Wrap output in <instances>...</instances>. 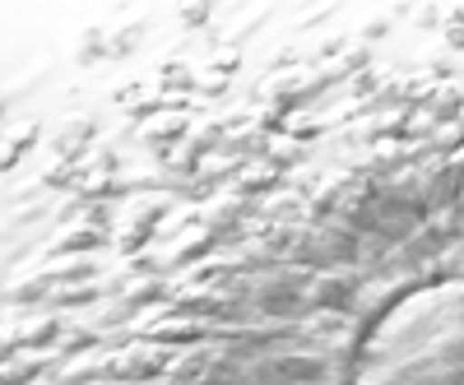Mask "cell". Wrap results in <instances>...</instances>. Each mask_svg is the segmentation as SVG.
<instances>
[{"mask_svg": "<svg viewBox=\"0 0 464 385\" xmlns=\"http://www.w3.org/2000/svg\"><path fill=\"white\" fill-rule=\"evenodd\" d=\"M56 334H61L56 316H43L37 325H28V330L19 334V349H47V343H56Z\"/></svg>", "mask_w": 464, "mask_h": 385, "instance_id": "d6986e66", "label": "cell"}, {"mask_svg": "<svg viewBox=\"0 0 464 385\" xmlns=\"http://www.w3.org/2000/svg\"><path fill=\"white\" fill-rule=\"evenodd\" d=\"M98 293H102V288H93V284H70V288H56L52 302H56V306H89Z\"/></svg>", "mask_w": 464, "mask_h": 385, "instance_id": "83f0119b", "label": "cell"}, {"mask_svg": "<svg viewBox=\"0 0 464 385\" xmlns=\"http://www.w3.org/2000/svg\"><path fill=\"white\" fill-rule=\"evenodd\" d=\"M121 321H130V306H116V312H107L98 325H121Z\"/></svg>", "mask_w": 464, "mask_h": 385, "instance_id": "7dc6e473", "label": "cell"}, {"mask_svg": "<svg viewBox=\"0 0 464 385\" xmlns=\"http://www.w3.org/2000/svg\"><path fill=\"white\" fill-rule=\"evenodd\" d=\"M256 130H265V135H275V130H284V111H279V107H265L260 117H256Z\"/></svg>", "mask_w": 464, "mask_h": 385, "instance_id": "f35d334b", "label": "cell"}, {"mask_svg": "<svg viewBox=\"0 0 464 385\" xmlns=\"http://www.w3.org/2000/svg\"><path fill=\"white\" fill-rule=\"evenodd\" d=\"M93 140V117H70L61 130H56V153L65 159H80V149Z\"/></svg>", "mask_w": 464, "mask_h": 385, "instance_id": "8fae6325", "label": "cell"}, {"mask_svg": "<svg viewBox=\"0 0 464 385\" xmlns=\"http://www.w3.org/2000/svg\"><path fill=\"white\" fill-rule=\"evenodd\" d=\"M437 84H432V74H418V80H409L404 89H395V98H404V102H418V98H428Z\"/></svg>", "mask_w": 464, "mask_h": 385, "instance_id": "d590c367", "label": "cell"}, {"mask_svg": "<svg viewBox=\"0 0 464 385\" xmlns=\"http://www.w3.org/2000/svg\"><path fill=\"white\" fill-rule=\"evenodd\" d=\"M321 246L330 260H353L358 255V233L348 223H325L321 227Z\"/></svg>", "mask_w": 464, "mask_h": 385, "instance_id": "30bf717a", "label": "cell"}, {"mask_svg": "<svg viewBox=\"0 0 464 385\" xmlns=\"http://www.w3.org/2000/svg\"><path fill=\"white\" fill-rule=\"evenodd\" d=\"M84 172H89V163H80V159H65V163H56V168L43 177V186H74Z\"/></svg>", "mask_w": 464, "mask_h": 385, "instance_id": "484cf974", "label": "cell"}, {"mask_svg": "<svg viewBox=\"0 0 464 385\" xmlns=\"http://www.w3.org/2000/svg\"><path fill=\"white\" fill-rule=\"evenodd\" d=\"M52 284H56V269H47V274H33V279H24L19 288H10V302H37V297H47Z\"/></svg>", "mask_w": 464, "mask_h": 385, "instance_id": "44dd1931", "label": "cell"}, {"mask_svg": "<svg viewBox=\"0 0 464 385\" xmlns=\"http://www.w3.org/2000/svg\"><path fill=\"white\" fill-rule=\"evenodd\" d=\"M181 135H186V117H153V121L140 130V140H144L153 153H159V159L168 153V144H177Z\"/></svg>", "mask_w": 464, "mask_h": 385, "instance_id": "9c48e42d", "label": "cell"}, {"mask_svg": "<svg viewBox=\"0 0 464 385\" xmlns=\"http://www.w3.org/2000/svg\"><path fill=\"white\" fill-rule=\"evenodd\" d=\"M140 37H144V28H140V24H130V28L116 33L107 47H111V56H126V52H135V47H140Z\"/></svg>", "mask_w": 464, "mask_h": 385, "instance_id": "e575fe53", "label": "cell"}, {"mask_svg": "<svg viewBox=\"0 0 464 385\" xmlns=\"http://www.w3.org/2000/svg\"><path fill=\"white\" fill-rule=\"evenodd\" d=\"M288 130H293L297 140H306V135H312V130H321V121H312V117H297V121H293Z\"/></svg>", "mask_w": 464, "mask_h": 385, "instance_id": "bcb514c9", "label": "cell"}, {"mask_svg": "<svg viewBox=\"0 0 464 385\" xmlns=\"http://www.w3.org/2000/svg\"><path fill=\"white\" fill-rule=\"evenodd\" d=\"M459 233H464V227H459V209H441V214H432L428 223H422L413 237H418L422 246L432 251V246H446V242H455Z\"/></svg>", "mask_w": 464, "mask_h": 385, "instance_id": "ba28073f", "label": "cell"}, {"mask_svg": "<svg viewBox=\"0 0 464 385\" xmlns=\"http://www.w3.org/2000/svg\"><path fill=\"white\" fill-rule=\"evenodd\" d=\"M163 297H168V284H163V279H140V284L126 288V306H130V312H140V306H153V302H163Z\"/></svg>", "mask_w": 464, "mask_h": 385, "instance_id": "e0dca14e", "label": "cell"}, {"mask_svg": "<svg viewBox=\"0 0 464 385\" xmlns=\"http://www.w3.org/2000/svg\"><path fill=\"white\" fill-rule=\"evenodd\" d=\"M232 70H237V52H227V47H223V52L214 56V74H232Z\"/></svg>", "mask_w": 464, "mask_h": 385, "instance_id": "ee69618b", "label": "cell"}, {"mask_svg": "<svg viewBox=\"0 0 464 385\" xmlns=\"http://www.w3.org/2000/svg\"><path fill=\"white\" fill-rule=\"evenodd\" d=\"M89 274H93V260H89V255H74V260L56 265V284H61V288H70V284H84Z\"/></svg>", "mask_w": 464, "mask_h": 385, "instance_id": "cb8c5ba5", "label": "cell"}, {"mask_svg": "<svg viewBox=\"0 0 464 385\" xmlns=\"http://www.w3.org/2000/svg\"><path fill=\"white\" fill-rule=\"evenodd\" d=\"M47 362H52V353H43V358H10L5 362V385H28Z\"/></svg>", "mask_w": 464, "mask_h": 385, "instance_id": "ac0fdd59", "label": "cell"}, {"mask_svg": "<svg viewBox=\"0 0 464 385\" xmlns=\"http://www.w3.org/2000/svg\"><path fill=\"white\" fill-rule=\"evenodd\" d=\"M218 246V237L214 233H205V227H190V233H186V242L172 251V265H190V260H205L209 251Z\"/></svg>", "mask_w": 464, "mask_h": 385, "instance_id": "9a60e30c", "label": "cell"}, {"mask_svg": "<svg viewBox=\"0 0 464 385\" xmlns=\"http://www.w3.org/2000/svg\"><path fill=\"white\" fill-rule=\"evenodd\" d=\"M232 172H237V159H214L209 168H200V177H209V181H223Z\"/></svg>", "mask_w": 464, "mask_h": 385, "instance_id": "ab89813d", "label": "cell"}, {"mask_svg": "<svg viewBox=\"0 0 464 385\" xmlns=\"http://www.w3.org/2000/svg\"><path fill=\"white\" fill-rule=\"evenodd\" d=\"M302 140H275V144H269V163H275V168H293V163H302Z\"/></svg>", "mask_w": 464, "mask_h": 385, "instance_id": "f1b7e54d", "label": "cell"}, {"mask_svg": "<svg viewBox=\"0 0 464 385\" xmlns=\"http://www.w3.org/2000/svg\"><path fill=\"white\" fill-rule=\"evenodd\" d=\"M432 144H437L441 153L464 149V121H441V130H432Z\"/></svg>", "mask_w": 464, "mask_h": 385, "instance_id": "d6a6232c", "label": "cell"}, {"mask_svg": "<svg viewBox=\"0 0 464 385\" xmlns=\"http://www.w3.org/2000/svg\"><path fill=\"white\" fill-rule=\"evenodd\" d=\"M288 385H297V380H288Z\"/></svg>", "mask_w": 464, "mask_h": 385, "instance_id": "c3c4849f", "label": "cell"}, {"mask_svg": "<svg viewBox=\"0 0 464 385\" xmlns=\"http://www.w3.org/2000/svg\"><path fill=\"white\" fill-rule=\"evenodd\" d=\"M159 80H163V89H168V84H172V89H186V84H190V70H186L181 61H172V65H163Z\"/></svg>", "mask_w": 464, "mask_h": 385, "instance_id": "74e56055", "label": "cell"}, {"mask_svg": "<svg viewBox=\"0 0 464 385\" xmlns=\"http://www.w3.org/2000/svg\"><path fill=\"white\" fill-rule=\"evenodd\" d=\"M275 367H279L284 380H297V385H316V380L325 376V358H321V353H302V349L279 353Z\"/></svg>", "mask_w": 464, "mask_h": 385, "instance_id": "52a82bcc", "label": "cell"}, {"mask_svg": "<svg viewBox=\"0 0 464 385\" xmlns=\"http://www.w3.org/2000/svg\"><path fill=\"white\" fill-rule=\"evenodd\" d=\"M227 89V74H205V80H200V93H209V98H218Z\"/></svg>", "mask_w": 464, "mask_h": 385, "instance_id": "7bdbcfd3", "label": "cell"}, {"mask_svg": "<svg viewBox=\"0 0 464 385\" xmlns=\"http://www.w3.org/2000/svg\"><path fill=\"white\" fill-rule=\"evenodd\" d=\"M107 371V362H98L93 353L89 358H80V362H70L65 371H61V385H89L93 376H102Z\"/></svg>", "mask_w": 464, "mask_h": 385, "instance_id": "ffe728a7", "label": "cell"}, {"mask_svg": "<svg viewBox=\"0 0 464 385\" xmlns=\"http://www.w3.org/2000/svg\"><path fill=\"white\" fill-rule=\"evenodd\" d=\"M302 288H306V274H302L297 265L269 269L265 279L251 284V306H256V312H293L297 297H302Z\"/></svg>", "mask_w": 464, "mask_h": 385, "instance_id": "6da1fadb", "label": "cell"}, {"mask_svg": "<svg viewBox=\"0 0 464 385\" xmlns=\"http://www.w3.org/2000/svg\"><path fill=\"white\" fill-rule=\"evenodd\" d=\"M126 260H130V265H126L130 274H149V269L159 265V260H153V255H144V251H140V255H126Z\"/></svg>", "mask_w": 464, "mask_h": 385, "instance_id": "f6af8a7d", "label": "cell"}, {"mask_svg": "<svg viewBox=\"0 0 464 385\" xmlns=\"http://www.w3.org/2000/svg\"><path fill=\"white\" fill-rule=\"evenodd\" d=\"M232 153H269V135L265 130H242L232 140Z\"/></svg>", "mask_w": 464, "mask_h": 385, "instance_id": "836d02e7", "label": "cell"}, {"mask_svg": "<svg viewBox=\"0 0 464 385\" xmlns=\"http://www.w3.org/2000/svg\"><path fill=\"white\" fill-rule=\"evenodd\" d=\"M218 334L232 343V349H269L288 334H302V325H284V321H265V325H218Z\"/></svg>", "mask_w": 464, "mask_h": 385, "instance_id": "5b68a950", "label": "cell"}, {"mask_svg": "<svg viewBox=\"0 0 464 385\" xmlns=\"http://www.w3.org/2000/svg\"><path fill=\"white\" fill-rule=\"evenodd\" d=\"M209 349H190L186 358H172V367H168V380H177V385H196L205 371H209Z\"/></svg>", "mask_w": 464, "mask_h": 385, "instance_id": "4fadbf2b", "label": "cell"}, {"mask_svg": "<svg viewBox=\"0 0 464 385\" xmlns=\"http://www.w3.org/2000/svg\"><path fill=\"white\" fill-rule=\"evenodd\" d=\"M93 349H98V330L80 325V330H65V339H61L56 353H93Z\"/></svg>", "mask_w": 464, "mask_h": 385, "instance_id": "d4e9b609", "label": "cell"}, {"mask_svg": "<svg viewBox=\"0 0 464 385\" xmlns=\"http://www.w3.org/2000/svg\"><path fill=\"white\" fill-rule=\"evenodd\" d=\"M37 140V121H19L14 130H10V140H5V168H14V159Z\"/></svg>", "mask_w": 464, "mask_h": 385, "instance_id": "7402d4cb", "label": "cell"}, {"mask_svg": "<svg viewBox=\"0 0 464 385\" xmlns=\"http://www.w3.org/2000/svg\"><path fill=\"white\" fill-rule=\"evenodd\" d=\"M260 209H265V218H269V223H279V227L302 218V205H297V196H284V200H265Z\"/></svg>", "mask_w": 464, "mask_h": 385, "instance_id": "603a6c76", "label": "cell"}, {"mask_svg": "<svg viewBox=\"0 0 464 385\" xmlns=\"http://www.w3.org/2000/svg\"><path fill=\"white\" fill-rule=\"evenodd\" d=\"M153 339L159 343H200L205 325H196V321H159L153 325Z\"/></svg>", "mask_w": 464, "mask_h": 385, "instance_id": "2e32d148", "label": "cell"}, {"mask_svg": "<svg viewBox=\"0 0 464 385\" xmlns=\"http://www.w3.org/2000/svg\"><path fill=\"white\" fill-rule=\"evenodd\" d=\"M149 233H153V227H135V223H126L121 233H116V251H121V255H140L144 242H149Z\"/></svg>", "mask_w": 464, "mask_h": 385, "instance_id": "f546056e", "label": "cell"}, {"mask_svg": "<svg viewBox=\"0 0 464 385\" xmlns=\"http://www.w3.org/2000/svg\"><path fill=\"white\" fill-rule=\"evenodd\" d=\"M168 367H172V358L159 343H130L126 353L107 358V376H116V380H144V376H159Z\"/></svg>", "mask_w": 464, "mask_h": 385, "instance_id": "7a4b0ae2", "label": "cell"}, {"mask_svg": "<svg viewBox=\"0 0 464 385\" xmlns=\"http://www.w3.org/2000/svg\"><path fill=\"white\" fill-rule=\"evenodd\" d=\"M209 14H214L209 5H186V10H181V24H190V28H200V24H209Z\"/></svg>", "mask_w": 464, "mask_h": 385, "instance_id": "60d3db41", "label": "cell"}, {"mask_svg": "<svg viewBox=\"0 0 464 385\" xmlns=\"http://www.w3.org/2000/svg\"><path fill=\"white\" fill-rule=\"evenodd\" d=\"M98 246H107V233H102V227H93V223H84V227H74L70 237L56 242V255H89Z\"/></svg>", "mask_w": 464, "mask_h": 385, "instance_id": "5bb4252c", "label": "cell"}, {"mask_svg": "<svg viewBox=\"0 0 464 385\" xmlns=\"http://www.w3.org/2000/svg\"><path fill=\"white\" fill-rule=\"evenodd\" d=\"M242 214H246V196H223L200 209V223L218 242H232V237H242Z\"/></svg>", "mask_w": 464, "mask_h": 385, "instance_id": "277c9868", "label": "cell"}, {"mask_svg": "<svg viewBox=\"0 0 464 385\" xmlns=\"http://www.w3.org/2000/svg\"><path fill=\"white\" fill-rule=\"evenodd\" d=\"M343 325H348L343 312H316V316L302 321V334H334V330H343Z\"/></svg>", "mask_w": 464, "mask_h": 385, "instance_id": "4dcf8cb0", "label": "cell"}, {"mask_svg": "<svg viewBox=\"0 0 464 385\" xmlns=\"http://www.w3.org/2000/svg\"><path fill=\"white\" fill-rule=\"evenodd\" d=\"M159 218H168V200H135L130 205V223L135 227H153Z\"/></svg>", "mask_w": 464, "mask_h": 385, "instance_id": "4316f807", "label": "cell"}, {"mask_svg": "<svg viewBox=\"0 0 464 385\" xmlns=\"http://www.w3.org/2000/svg\"><path fill=\"white\" fill-rule=\"evenodd\" d=\"M284 260L297 265V269L330 265V255H325V246H321V233H316V227H293V233H288V246H284Z\"/></svg>", "mask_w": 464, "mask_h": 385, "instance_id": "8992f818", "label": "cell"}, {"mask_svg": "<svg viewBox=\"0 0 464 385\" xmlns=\"http://www.w3.org/2000/svg\"><path fill=\"white\" fill-rule=\"evenodd\" d=\"M74 56H80V61H98V56H111V47L102 43V33H84V43H80Z\"/></svg>", "mask_w": 464, "mask_h": 385, "instance_id": "8d00e7d4", "label": "cell"}, {"mask_svg": "<svg viewBox=\"0 0 464 385\" xmlns=\"http://www.w3.org/2000/svg\"><path fill=\"white\" fill-rule=\"evenodd\" d=\"M275 186H279V168L269 163V159H265L260 168H246V163H242V172H237V196L251 200V196H265V190H275Z\"/></svg>", "mask_w": 464, "mask_h": 385, "instance_id": "7c38bea8", "label": "cell"}, {"mask_svg": "<svg viewBox=\"0 0 464 385\" xmlns=\"http://www.w3.org/2000/svg\"><path fill=\"white\" fill-rule=\"evenodd\" d=\"M339 61H343V70H348V74H353V70H367V61H372V56H367V47H353V52H343Z\"/></svg>", "mask_w": 464, "mask_h": 385, "instance_id": "b9f144b4", "label": "cell"}, {"mask_svg": "<svg viewBox=\"0 0 464 385\" xmlns=\"http://www.w3.org/2000/svg\"><path fill=\"white\" fill-rule=\"evenodd\" d=\"M353 288H358V279L339 274V269H321L316 279H306L302 302L312 306V312H343V306L353 302Z\"/></svg>", "mask_w": 464, "mask_h": 385, "instance_id": "3957f363", "label": "cell"}, {"mask_svg": "<svg viewBox=\"0 0 464 385\" xmlns=\"http://www.w3.org/2000/svg\"><path fill=\"white\" fill-rule=\"evenodd\" d=\"M459 102H464V93H459L455 84H441V89H437V102H432V117L450 121L455 111H459Z\"/></svg>", "mask_w": 464, "mask_h": 385, "instance_id": "1f68e13d", "label": "cell"}]
</instances>
